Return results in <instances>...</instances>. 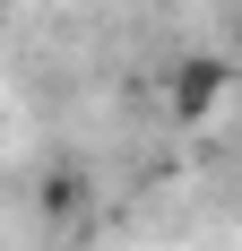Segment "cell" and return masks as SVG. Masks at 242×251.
Wrapping results in <instances>:
<instances>
[{
    "instance_id": "1",
    "label": "cell",
    "mask_w": 242,
    "mask_h": 251,
    "mask_svg": "<svg viewBox=\"0 0 242 251\" xmlns=\"http://www.w3.org/2000/svg\"><path fill=\"white\" fill-rule=\"evenodd\" d=\"M225 87H234V61H225V52H182V61H173V78H165L173 122H208V113L225 104Z\"/></svg>"
}]
</instances>
